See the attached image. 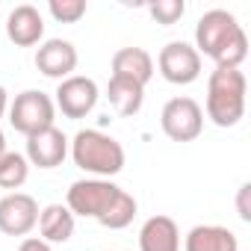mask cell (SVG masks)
<instances>
[{
	"instance_id": "obj_19",
	"label": "cell",
	"mask_w": 251,
	"mask_h": 251,
	"mask_svg": "<svg viewBox=\"0 0 251 251\" xmlns=\"http://www.w3.org/2000/svg\"><path fill=\"white\" fill-rule=\"evenodd\" d=\"M48 12L53 15V21L59 24H77L86 15V0H50Z\"/></svg>"
},
{
	"instance_id": "obj_7",
	"label": "cell",
	"mask_w": 251,
	"mask_h": 251,
	"mask_svg": "<svg viewBox=\"0 0 251 251\" xmlns=\"http://www.w3.org/2000/svg\"><path fill=\"white\" fill-rule=\"evenodd\" d=\"M53 106L65 115V118H86L95 106H98V83L92 77H83V74H71L65 80H59L56 92H53Z\"/></svg>"
},
{
	"instance_id": "obj_16",
	"label": "cell",
	"mask_w": 251,
	"mask_h": 251,
	"mask_svg": "<svg viewBox=\"0 0 251 251\" xmlns=\"http://www.w3.org/2000/svg\"><path fill=\"white\" fill-rule=\"evenodd\" d=\"M74 213L65 204H48L45 210H39V233L48 245L53 242H68L74 236Z\"/></svg>"
},
{
	"instance_id": "obj_20",
	"label": "cell",
	"mask_w": 251,
	"mask_h": 251,
	"mask_svg": "<svg viewBox=\"0 0 251 251\" xmlns=\"http://www.w3.org/2000/svg\"><path fill=\"white\" fill-rule=\"evenodd\" d=\"M148 12H151V18H154L157 24L172 27V24H177V21L183 18L186 3H183V0H157V3L148 6Z\"/></svg>"
},
{
	"instance_id": "obj_5",
	"label": "cell",
	"mask_w": 251,
	"mask_h": 251,
	"mask_svg": "<svg viewBox=\"0 0 251 251\" xmlns=\"http://www.w3.org/2000/svg\"><path fill=\"white\" fill-rule=\"evenodd\" d=\"M6 112H9V124L24 136H33L39 130L53 127V118H56L53 98L45 95L42 89H27V92L15 95V100L9 103Z\"/></svg>"
},
{
	"instance_id": "obj_6",
	"label": "cell",
	"mask_w": 251,
	"mask_h": 251,
	"mask_svg": "<svg viewBox=\"0 0 251 251\" xmlns=\"http://www.w3.org/2000/svg\"><path fill=\"white\" fill-rule=\"evenodd\" d=\"M160 127L172 142H195L204 130V109L195 98H172L160 112Z\"/></svg>"
},
{
	"instance_id": "obj_4",
	"label": "cell",
	"mask_w": 251,
	"mask_h": 251,
	"mask_svg": "<svg viewBox=\"0 0 251 251\" xmlns=\"http://www.w3.org/2000/svg\"><path fill=\"white\" fill-rule=\"evenodd\" d=\"M71 160L86 175L109 180L124 169L127 157H124L121 142L106 136L103 130H77V136L71 139Z\"/></svg>"
},
{
	"instance_id": "obj_15",
	"label": "cell",
	"mask_w": 251,
	"mask_h": 251,
	"mask_svg": "<svg viewBox=\"0 0 251 251\" xmlns=\"http://www.w3.org/2000/svg\"><path fill=\"white\" fill-rule=\"evenodd\" d=\"M183 251H239V239L222 225H195L183 236Z\"/></svg>"
},
{
	"instance_id": "obj_8",
	"label": "cell",
	"mask_w": 251,
	"mask_h": 251,
	"mask_svg": "<svg viewBox=\"0 0 251 251\" xmlns=\"http://www.w3.org/2000/svg\"><path fill=\"white\" fill-rule=\"evenodd\" d=\"M157 68H160L163 80H169L175 86H189L201 77V56L186 42H169L157 56Z\"/></svg>"
},
{
	"instance_id": "obj_17",
	"label": "cell",
	"mask_w": 251,
	"mask_h": 251,
	"mask_svg": "<svg viewBox=\"0 0 251 251\" xmlns=\"http://www.w3.org/2000/svg\"><path fill=\"white\" fill-rule=\"evenodd\" d=\"M106 100L109 106L121 115V118H130L142 109L145 103V89L139 83H130V80H121V77H109L106 83Z\"/></svg>"
},
{
	"instance_id": "obj_9",
	"label": "cell",
	"mask_w": 251,
	"mask_h": 251,
	"mask_svg": "<svg viewBox=\"0 0 251 251\" xmlns=\"http://www.w3.org/2000/svg\"><path fill=\"white\" fill-rule=\"evenodd\" d=\"M39 225V201L27 192H9L0 198V233L27 236Z\"/></svg>"
},
{
	"instance_id": "obj_12",
	"label": "cell",
	"mask_w": 251,
	"mask_h": 251,
	"mask_svg": "<svg viewBox=\"0 0 251 251\" xmlns=\"http://www.w3.org/2000/svg\"><path fill=\"white\" fill-rule=\"evenodd\" d=\"M6 36H9V42L18 45V48H33V45H39V42L45 39V18H42V12H39L36 6H30V3L15 6V9L9 12V18H6Z\"/></svg>"
},
{
	"instance_id": "obj_23",
	"label": "cell",
	"mask_w": 251,
	"mask_h": 251,
	"mask_svg": "<svg viewBox=\"0 0 251 251\" xmlns=\"http://www.w3.org/2000/svg\"><path fill=\"white\" fill-rule=\"evenodd\" d=\"M6 109H9V95H6V89L0 86V118L6 115Z\"/></svg>"
},
{
	"instance_id": "obj_10",
	"label": "cell",
	"mask_w": 251,
	"mask_h": 251,
	"mask_svg": "<svg viewBox=\"0 0 251 251\" xmlns=\"http://www.w3.org/2000/svg\"><path fill=\"white\" fill-rule=\"evenodd\" d=\"M77 48L68 39H48L36 50V68L50 80H65L77 68Z\"/></svg>"
},
{
	"instance_id": "obj_2",
	"label": "cell",
	"mask_w": 251,
	"mask_h": 251,
	"mask_svg": "<svg viewBox=\"0 0 251 251\" xmlns=\"http://www.w3.org/2000/svg\"><path fill=\"white\" fill-rule=\"evenodd\" d=\"M198 56H210L222 68H239L248 56V36L227 9H210L195 24Z\"/></svg>"
},
{
	"instance_id": "obj_18",
	"label": "cell",
	"mask_w": 251,
	"mask_h": 251,
	"mask_svg": "<svg viewBox=\"0 0 251 251\" xmlns=\"http://www.w3.org/2000/svg\"><path fill=\"white\" fill-rule=\"evenodd\" d=\"M30 177V163L18 151H6L0 157V189H21Z\"/></svg>"
},
{
	"instance_id": "obj_22",
	"label": "cell",
	"mask_w": 251,
	"mask_h": 251,
	"mask_svg": "<svg viewBox=\"0 0 251 251\" xmlns=\"http://www.w3.org/2000/svg\"><path fill=\"white\" fill-rule=\"evenodd\" d=\"M18 251H50V245H48L42 236H27V239L18 245Z\"/></svg>"
},
{
	"instance_id": "obj_14",
	"label": "cell",
	"mask_w": 251,
	"mask_h": 251,
	"mask_svg": "<svg viewBox=\"0 0 251 251\" xmlns=\"http://www.w3.org/2000/svg\"><path fill=\"white\" fill-rule=\"evenodd\" d=\"M139 251H180V227L172 216H151L139 230Z\"/></svg>"
},
{
	"instance_id": "obj_1",
	"label": "cell",
	"mask_w": 251,
	"mask_h": 251,
	"mask_svg": "<svg viewBox=\"0 0 251 251\" xmlns=\"http://www.w3.org/2000/svg\"><path fill=\"white\" fill-rule=\"evenodd\" d=\"M65 207L83 219H95L98 225L109 227V230H124L139 204L130 192H124L121 186H115L112 180H103V177H83V180H74L68 195H65Z\"/></svg>"
},
{
	"instance_id": "obj_11",
	"label": "cell",
	"mask_w": 251,
	"mask_h": 251,
	"mask_svg": "<svg viewBox=\"0 0 251 251\" xmlns=\"http://www.w3.org/2000/svg\"><path fill=\"white\" fill-rule=\"evenodd\" d=\"M27 163L39 166V169H56L62 166V160L68 157V136L59 127H48L39 130L33 136H27Z\"/></svg>"
},
{
	"instance_id": "obj_3",
	"label": "cell",
	"mask_w": 251,
	"mask_h": 251,
	"mask_svg": "<svg viewBox=\"0 0 251 251\" xmlns=\"http://www.w3.org/2000/svg\"><path fill=\"white\" fill-rule=\"evenodd\" d=\"M245 92H248V80L239 68L216 65V71L207 80V118L216 127L239 124V118L245 115Z\"/></svg>"
},
{
	"instance_id": "obj_24",
	"label": "cell",
	"mask_w": 251,
	"mask_h": 251,
	"mask_svg": "<svg viewBox=\"0 0 251 251\" xmlns=\"http://www.w3.org/2000/svg\"><path fill=\"white\" fill-rule=\"evenodd\" d=\"M6 151H9V148H6V133H3V130H0V157H3Z\"/></svg>"
},
{
	"instance_id": "obj_21",
	"label": "cell",
	"mask_w": 251,
	"mask_h": 251,
	"mask_svg": "<svg viewBox=\"0 0 251 251\" xmlns=\"http://www.w3.org/2000/svg\"><path fill=\"white\" fill-rule=\"evenodd\" d=\"M248 195H251V183H242V186H239V195H236V210H239V219H242V222H251Z\"/></svg>"
},
{
	"instance_id": "obj_13",
	"label": "cell",
	"mask_w": 251,
	"mask_h": 251,
	"mask_svg": "<svg viewBox=\"0 0 251 251\" xmlns=\"http://www.w3.org/2000/svg\"><path fill=\"white\" fill-rule=\"evenodd\" d=\"M112 77L139 83L142 89L154 77V59L145 48H121L112 53Z\"/></svg>"
}]
</instances>
